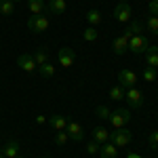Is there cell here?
I'll return each mask as SVG.
<instances>
[{
	"label": "cell",
	"mask_w": 158,
	"mask_h": 158,
	"mask_svg": "<svg viewBox=\"0 0 158 158\" xmlns=\"http://www.w3.org/2000/svg\"><path fill=\"white\" fill-rule=\"evenodd\" d=\"M143 80H148V82H152V80H156V70L148 65L146 70H143Z\"/></svg>",
	"instance_id": "obj_29"
},
{
	"label": "cell",
	"mask_w": 158,
	"mask_h": 158,
	"mask_svg": "<svg viewBox=\"0 0 158 158\" xmlns=\"http://www.w3.org/2000/svg\"><path fill=\"white\" fill-rule=\"evenodd\" d=\"M65 133H68V137H70L72 141H82V139H85V129H82L78 122H74V120L68 122V129H65Z\"/></svg>",
	"instance_id": "obj_10"
},
{
	"label": "cell",
	"mask_w": 158,
	"mask_h": 158,
	"mask_svg": "<svg viewBox=\"0 0 158 158\" xmlns=\"http://www.w3.org/2000/svg\"><path fill=\"white\" fill-rule=\"evenodd\" d=\"M124 99L129 101L131 108H141V106H143V93H141L137 86L127 89V91H124Z\"/></svg>",
	"instance_id": "obj_6"
},
{
	"label": "cell",
	"mask_w": 158,
	"mask_h": 158,
	"mask_svg": "<svg viewBox=\"0 0 158 158\" xmlns=\"http://www.w3.org/2000/svg\"><path fill=\"white\" fill-rule=\"evenodd\" d=\"M146 27H148V32H152L154 36H158V17L156 15H150V17H148Z\"/></svg>",
	"instance_id": "obj_23"
},
{
	"label": "cell",
	"mask_w": 158,
	"mask_h": 158,
	"mask_svg": "<svg viewBox=\"0 0 158 158\" xmlns=\"http://www.w3.org/2000/svg\"><path fill=\"white\" fill-rule=\"evenodd\" d=\"M124 91H127V89H122L120 85L112 86V89H110V99H114V101H120V99H124Z\"/></svg>",
	"instance_id": "obj_22"
},
{
	"label": "cell",
	"mask_w": 158,
	"mask_h": 158,
	"mask_svg": "<svg viewBox=\"0 0 158 158\" xmlns=\"http://www.w3.org/2000/svg\"><path fill=\"white\" fill-rule=\"evenodd\" d=\"M17 65H19L23 72H27V74H34L38 70L34 57H32V55H27V53H23V55H19V57H17Z\"/></svg>",
	"instance_id": "obj_9"
},
{
	"label": "cell",
	"mask_w": 158,
	"mask_h": 158,
	"mask_svg": "<svg viewBox=\"0 0 158 158\" xmlns=\"http://www.w3.org/2000/svg\"><path fill=\"white\" fill-rule=\"evenodd\" d=\"M36 122H38V124H44V122H47V118H44L42 114H38V116H36Z\"/></svg>",
	"instance_id": "obj_33"
},
{
	"label": "cell",
	"mask_w": 158,
	"mask_h": 158,
	"mask_svg": "<svg viewBox=\"0 0 158 158\" xmlns=\"http://www.w3.org/2000/svg\"><path fill=\"white\" fill-rule=\"evenodd\" d=\"M146 63L150 65V68H158V47H148Z\"/></svg>",
	"instance_id": "obj_17"
},
{
	"label": "cell",
	"mask_w": 158,
	"mask_h": 158,
	"mask_svg": "<svg viewBox=\"0 0 158 158\" xmlns=\"http://www.w3.org/2000/svg\"><path fill=\"white\" fill-rule=\"evenodd\" d=\"M49 124L53 127V131H65L68 129V118L63 114H53L49 118Z\"/></svg>",
	"instance_id": "obj_11"
},
{
	"label": "cell",
	"mask_w": 158,
	"mask_h": 158,
	"mask_svg": "<svg viewBox=\"0 0 158 158\" xmlns=\"http://www.w3.org/2000/svg\"><path fill=\"white\" fill-rule=\"evenodd\" d=\"M127 32H129L131 36H137V34H143V23H139V21H131V23L127 25Z\"/></svg>",
	"instance_id": "obj_24"
},
{
	"label": "cell",
	"mask_w": 158,
	"mask_h": 158,
	"mask_svg": "<svg viewBox=\"0 0 158 158\" xmlns=\"http://www.w3.org/2000/svg\"><path fill=\"white\" fill-rule=\"evenodd\" d=\"M148 47H150V40L143 34H137V36H131L129 40V51L131 53H146Z\"/></svg>",
	"instance_id": "obj_5"
},
{
	"label": "cell",
	"mask_w": 158,
	"mask_h": 158,
	"mask_svg": "<svg viewBox=\"0 0 158 158\" xmlns=\"http://www.w3.org/2000/svg\"><path fill=\"white\" fill-rule=\"evenodd\" d=\"M2 154L6 158H17L19 156V143L17 141H6L4 148H2Z\"/></svg>",
	"instance_id": "obj_16"
},
{
	"label": "cell",
	"mask_w": 158,
	"mask_h": 158,
	"mask_svg": "<svg viewBox=\"0 0 158 158\" xmlns=\"http://www.w3.org/2000/svg\"><path fill=\"white\" fill-rule=\"evenodd\" d=\"M131 15H133V9L129 2H118L116 9H114V19L120 21V23H129L131 21Z\"/></svg>",
	"instance_id": "obj_4"
},
{
	"label": "cell",
	"mask_w": 158,
	"mask_h": 158,
	"mask_svg": "<svg viewBox=\"0 0 158 158\" xmlns=\"http://www.w3.org/2000/svg\"><path fill=\"white\" fill-rule=\"evenodd\" d=\"M156 47H158V44H156Z\"/></svg>",
	"instance_id": "obj_39"
},
{
	"label": "cell",
	"mask_w": 158,
	"mask_h": 158,
	"mask_svg": "<svg viewBox=\"0 0 158 158\" xmlns=\"http://www.w3.org/2000/svg\"><path fill=\"white\" fill-rule=\"evenodd\" d=\"M13 13H15V2L13 0H0V15L11 17Z\"/></svg>",
	"instance_id": "obj_21"
},
{
	"label": "cell",
	"mask_w": 158,
	"mask_h": 158,
	"mask_svg": "<svg viewBox=\"0 0 158 158\" xmlns=\"http://www.w3.org/2000/svg\"><path fill=\"white\" fill-rule=\"evenodd\" d=\"M97 116L101 120H110V116H112V110L108 106H97Z\"/></svg>",
	"instance_id": "obj_27"
},
{
	"label": "cell",
	"mask_w": 158,
	"mask_h": 158,
	"mask_svg": "<svg viewBox=\"0 0 158 158\" xmlns=\"http://www.w3.org/2000/svg\"><path fill=\"white\" fill-rule=\"evenodd\" d=\"M110 122H112L114 129H122V127H127V124L131 122V110H129V108L114 110L112 116H110Z\"/></svg>",
	"instance_id": "obj_2"
},
{
	"label": "cell",
	"mask_w": 158,
	"mask_h": 158,
	"mask_svg": "<svg viewBox=\"0 0 158 158\" xmlns=\"http://www.w3.org/2000/svg\"><path fill=\"white\" fill-rule=\"evenodd\" d=\"M148 141H150V146H152V148H158V131H152L150 137H148Z\"/></svg>",
	"instance_id": "obj_31"
},
{
	"label": "cell",
	"mask_w": 158,
	"mask_h": 158,
	"mask_svg": "<svg viewBox=\"0 0 158 158\" xmlns=\"http://www.w3.org/2000/svg\"><path fill=\"white\" fill-rule=\"evenodd\" d=\"M17 158H21V156H17Z\"/></svg>",
	"instance_id": "obj_38"
},
{
	"label": "cell",
	"mask_w": 158,
	"mask_h": 158,
	"mask_svg": "<svg viewBox=\"0 0 158 158\" xmlns=\"http://www.w3.org/2000/svg\"><path fill=\"white\" fill-rule=\"evenodd\" d=\"M112 47H114V53L120 57V55H124V53L129 51V38L124 36V34H120V36L114 40V44H112Z\"/></svg>",
	"instance_id": "obj_13"
},
{
	"label": "cell",
	"mask_w": 158,
	"mask_h": 158,
	"mask_svg": "<svg viewBox=\"0 0 158 158\" xmlns=\"http://www.w3.org/2000/svg\"><path fill=\"white\" fill-rule=\"evenodd\" d=\"M27 9L32 15H40V13L47 9V2L44 0H27Z\"/></svg>",
	"instance_id": "obj_19"
},
{
	"label": "cell",
	"mask_w": 158,
	"mask_h": 158,
	"mask_svg": "<svg viewBox=\"0 0 158 158\" xmlns=\"http://www.w3.org/2000/svg\"><path fill=\"white\" fill-rule=\"evenodd\" d=\"M86 21H89V25H93V27H97V25H101V13L97 11V9H91V11L85 15Z\"/></svg>",
	"instance_id": "obj_20"
},
{
	"label": "cell",
	"mask_w": 158,
	"mask_h": 158,
	"mask_svg": "<svg viewBox=\"0 0 158 158\" xmlns=\"http://www.w3.org/2000/svg\"><path fill=\"white\" fill-rule=\"evenodd\" d=\"M49 17L44 15V13H40V15H32L30 19H27V27L34 32V34H42V32H47L49 30Z\"/></svg>",
	"instance_id": "obj_1"
},
{
	"label": "cell",
	"mask_w": 158,
	"mask_h": 158,
	"mask_svg": "<svg viewBox=\"0 0 158 158\" xmlns=\"http://www.w3.org/2000/svg\"><path fill=\"white\" fill-rule=\"evenodd\" d=\"M68 9V2L65 0H49L47 2V11L53 13V15H63Z\"/></svg>",
	"instance_id": "obj_12"
},
{
	"label": "cell",
	"mask_w": 158,
	"mask_h": 158,
	"mask_svg": "<svg viewBox=\"0 0 158 158\" xmlns=\"http://www.w3.org/2000/svg\"><path fill=\"white\" fill-rule=\"evenodd\" d=\"M57 59H59V63L63 68H70V65H74V61H76V53L70 47H61L57 51Z\"/></svg>",
	"instance_id": "obj_8"
},
{
	"label": "cell",
	"mask_w": 158,
	"mask_h": 158,
	"mask_svg": "<svg viewBox=\"0 0 158 158\" xmlns=\"http://www.w3.org/2000/svg\"><path fill=\"white\" fill-rule=\"evenodd\" d=\"M68 139H70V137H68L65 131H57V133H55V143H57V146H65Z\"/></svg>",
	"instance_id": "obj_28"
},
{
	"label": "cell",
	"mask_w": 158,
	"mask_h": 158,
	"mask_svg": "<svg viewBox=\"0 0 158 158\" xmlns=\"http://www.w3.org/2000/svg\"><path fill=\"white\" fill-rule=\"evenodd\" d=\"M99 154H101V158H118V148L112 141H108V143H103L99 148Z\"/></svg>",
	"instance_id": "obj_15"
},
{
	"label": "cell",
	"mask_w": 158,
	"mask_h": 158,
	"mask_svg": "<svg viewBox=\"0 0 158 158\" xmlns=\"http://www.w3.org/2000/svg\"><path fill=\"white\" fill-rule=\"evenodd\" d=\"M0 158H6V156H4V154H2V152H0Z\"/></svg>",
	"instance_id": "obj_35"
},
{
	"label": "cell",
	"mask_w": 158,
	"mask_h": 158,
	"mask_svg": "<svg viewBox=\"0 0 158 158\" xmlns=\"http://www.w3.org/2000/svg\"><path fill=\"white\" fill-rule=\"evenodd\" d=\"M131 139H133V135L131 131L127 129V127H122V129H116V131H112L110 133V141L114 143L116 148H124L131 143Z\"/></svg>",
	"instance_id": "obj_3"
},
{
	"label": "cell",
	"mask_w": 158,
	"mask_h": 158,
	"mask_svg": "<svg viewBox=\"0 0 158 158\" xmlns=\"http://www.w3.org/2000/svg\"><path fill=\"white\" fill-rule=\"evenodd\" d=\"M93 141H97L99 146L108 143L110 141V131L103 129V127H95V129H93Z\"/></svg>",
	"instance_id": "obj_14"
},
{
	"label": "cell",
	"mask_w": 158,
	"mask_h": 158,
	"mask_svg": "<svg viewBox=\"0 0 158 158\" xmlns=\"http://www.w3.org/2000/svg\"><path fill=\"white\" fill-rule=\"evenodd\" d=\"M118 2H129V0H118Z\"/></svg>",
	"instance_id": "obj_37"
},
{
	"label": "cell",
	"mask_w": 158,
	"mask_h": 158,
	"mask_svg": "<svg viewBox=\"0 0 158 158\" xmlns=\"http://www.w3.org/2000/svg\"><path fill=\"white\" fill-rule=\"evenodd\" d=\"M118 85L122 86V89H131V86L137 85V74L133 72V70H120L118 72Z\"/></svg>",
	"instance_id": "obj_7"
},
{
	"label": "cell",
	"mask_w": 158,
	"mask_h": 158,
	"mask_svg": "<svg viewBox=\"0 0 158 158\" xmlns=\"http://www.w3.org/2000/svg\"><path fill=\"white\" fill-rule=\"evenodd\" d=\"M38 74H40L42 78H53V76L57 74V70H55V65H53L51 61H47V63L38 65Z\"/></svg>",
	"instance_id": "obj_18"
},
{
	"label": "cell",
	"mask_w": 158,
	"mask_h": 158,
	"mask_svg": "<svg viewBox=\"0 0 158 158\" xmlns=\"http://www.w3.org/2000/svg\"><path fill=\"white\" fill-rule=\"evenodd\" d=\"M13 2H15V4H17V2H21V0H13Z\"/></svg>",
	"instance_id": "obj_36"
},
{
	"label": "cell",
	"mask_w": 158,
	"mask_h": 158,
	"mask_svg": "<svg viewBox=\"0 0 158 158\" xmlns=\"http://www.w3.org/2000/svg\"><path fill=\"white\" fill-rule=\"evenodd\" d=\"M148 9H150V15H156L158 17V0H150Z\"/></svg>",
	"instance_id": "obj_32"
},
{
	"label": "cell",
	"mask_w": 158,
	"mask_h": 158,
	"mask_svg": "<svg viewBox=\"0 0 158 158\" xmlns=\"http://www.w3.org/2000/svg\"><path fill=\"white\" fill-rule=\"evenodd\" d=\"M127 158H141V156H139V154H133V152H131V154H127Z\"/></svg>",
	"instance_id": "obj_34"
},
{
	"label": "cell",
	"mask_w": 158,
	"mask_h": 158,
	"mask_svg": "<svg viewBox=\"0 0 158 158\" xmlns=\"http://www.w3.org/2000/svg\"><path fill=\"white\" fill-rule=\"evenodd\" d=\"M32 57H34V61H36V65H42V63H47V61H49V53H47L44 49H38Z\"/></svg>",
	"instance_id": "obj_25"
},
{
	"label": "cell",
	"mask_w": 158,
	"mask_h": 158,
	"mask_svg": "<svg viewBox=\"0 0 158 158\" xmlns=\"http://www.w3.org/2000/svg\"><path fill=\"white\" fill-rule=\"evenodd\" d=\"M99 148L101 146H99L97 141H89V143H86V154H97Z\"/></svg>",
	"instance_id": "obj_30"
},
{
	"label": "cell",
	"mask_w": 158,
	"mask_h": 158,
	"mask_svg": "<svg viewBox=\"0 0 158 158\" xmlns=\"http://www.w3.org/2000/svg\"><path fill=\"white\" fill-rule=\"evenodd\" d=\"M82 36H85V40L86 42H95V40H97V27H93V25H89V27H86L85 32H82Z\"/></svg>",
	"instance_id": "obj_26"
}]
</instances>
